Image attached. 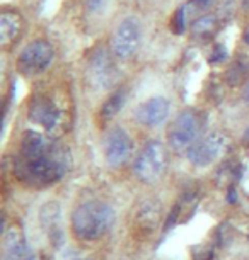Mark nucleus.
<instances>
[{
  "label": "nucleus",
  "mask_w": 249,
  "mask_h": 260,
  "mask_svg": "<svg viewBox=\"0 0 249 260\" xmlns=\"http://www.w3.org/2000/svg\"><path fill=\"white\" fill-rule=\"evenodd\" d=\"M140 36V24L135 17H126L125 21H121L113 34V41H111L115 56L120 60H130L139 50Z\"/></svg>",
  "instance_id": "423d86ee"
},
{
  "label": "nucleus",
  "mask_w": 249,
  "mask_h": 260,
  "mask_svg": "<svg viewBox=\"0 0 249 260\" xmlns=\"http://www.w3.org/2000/svg\"><path fill=\"white\" fill-rule=\"evenodd\" d=\"M53 148L45 136L36 131H27L21 140V156L22 158H36L48 153Z\"/></svg>",
  "instance_id": "ddd939ff"
},
{
  "label": "nucleus",
  "mask_w": 249,
  "mask_h": 260,
  "mask_svg": "<svg viewBox=\"0 0 249 260\" xmlns=\"http://www.w3.org/2000/svg\"><path fill=\"white\" fill-rule=\"evenodd\" d=\"M53 56H55V51L50 43L45 39H36L19 53L17 68L24 75H34V73L46 70L53 61Z\"/></svg>",
  "instance_id": "39448f33"
},
{
  "label": "nucleus",
  "mask_w": 249,
  "mask_h": 260,
  "mask_svg": "<svg viewBox=\"0 0 249 260\" xmlns=\"http://www.w3.org/2000/svg\"><path fill=\"white\" fill-rule=\"evenodd\" d=\"M24 29V19L14 9H6L0 14V41L4 46H11L21 38Z\"/></svg>",
  "instance_id": "f8f14e48"
},
{
  "label": "nucleus",
  "mask_w": 249,
  "mask_h": 260,
  "mask_svg": "<svg viewBox=\"0 0 249 260\" xmlns=\"http://www.w3.org/2000/svg\"><path fill=\"white\" fill-rule=\"evenodd\" d=\"M159 206L154 203H145L144 206H140L139 213H136V226H139V232H145V233H152L155 226L159 223Z\"/></svg>",
  "instance_id": "4468645a"
},
{
  "label": "nucleus",
  "mask_w": 249,
  "mask_h": 260,
  "mask_svg": "<svg viewBox=\"0 0 249 260\" xmlns=\"http://www.w3.org/2000/svg\"><path fill=\"white\" fill-rule=\"evenodd\" d=\"M244 41H246V45H249V26L246 27V29H244Z\"/></svg>",
  "instance_id": "f3484780"
},
{
  "label": "nucleus",
  "mask_w": 249,
  "mask_h": 260,
  "mask_svg": "<svg viewBox=\"0 0 249 260\" xmlns=\"http://www.w3.org/2000/svg\"><path fill=\"white\" fill-rule=\"evenodd\" d=\"M165 161H168V156H165L164 146L159 141H150L142 148L139 156H136L133 172L142 182H155L162 175Z\"/></svg>",
  "instance_id": "7ed1b4c3"
},
{
  "label": "nucleus",
  "mask_w": 249,
  "mask_h": 260,
  "mask_svg": "<svg viewBox=\"0 0 249 260\" xmlns=\"http://www.w3.org/2000/svg\"><path fill=\"white\" fill-rule=\"evenodd\" d=\"M29 116L34 122L41 124L48 133H57L63 124V111L50 97H36L29 107Z\"/></svg>",
  "instance_id": "6e6552de"
},
{
  "label": "nucleus",
  "mask_w": 249,
  "mask_h": 260,
  "mask_svg": "<svg viewBox=\"0 0 249 260\" xmlns=\"http://www.w3.org/2000/svg\"><path fill=\"white\" fill-rule=\"evenodd\" d=\"M171 104L165 97H152L135 109V119L147 127H157L168 119Z\"/></svg>",
  "instance_id": "9d476101"
},
{
  "label": "nucleus",
  "mask_w": 249,
  "mask_h": 260,
  "mask_svg": "<svg viewBox=\"0 0 249 260\" xmlns=\"http://www.w3.org/2000/svg\"><path fill=\"white\" fill-rule=\"evenodd\" d=\"M244 101L249 104V83H247V87H246V90H244Z\"/></svg>",
  "instance_id": "a211bd4d"
},
{
  "label": "nucleus",
  "mask_w": 249,
  "mask_h": 260,
  "mask_svg": "<svg viewBox=\"0 0 249 260\" xmlns=\"http://www.w3.org/2000/svg\"><path fill=\"white\" fill-rule=\"evenodd\" d=\"M125 101H126V92L123 89H120V90H116L115 94H111L109 99L106 101L101 107V119L102 121L113 119V117L121 111Z\"/></svg>",
  "instance_id": "dca6fc26"
},
{
  "label": "nucleus",
  "mask_w": 249,
  "mask_h": 260,
  "mask_svg": "<svg viewBox=\"0 0 249 260\" xmlns=\"http://www.w3.org/2000/svg\"><path fill=\"white\" fill-rule=\"evenodd\" d=\"M226 145L227 138L222 133H210L205 138L198 140L188 150V158L191 164L198 167L210 165L222 155V151L226 150Z\"/></svg>",
  "instance_id": "0eeeda50"
},
{
  "label": "nucleus",
  "mask_w": 249,
  "mask_h": 260,
  "mask_svg": "<svg viewBox=\"0 0 249 260\" xmlns=\"http://www.w3.org/2000/svg\"><path fill=\"white\" fill-rule=\"evenodd\" d=\"M131 140L126 131L115 127L111 129L108 136L104 140V155L106 161L111 167H118L121 164H125L131 155Z\"/></svg>",
  "instance_id": "1a4fd4ad"
},
{
  "label": "nucleus",
  "mask_w": 249,
  "mask_h": 260,
  "mask_svg": "<svg viewBox=\"0 0 249 260\" xmlns=\"http://www.w3.org/2000/svg\"><path fill=\"white\" fill-rule=\"evenodd\" d=\"M200 117L195 111H183L169 129V145L174 151H188L198 141Z\"/></svg>",
  "instance_id": "20e7f679"
},
{
  "label": "nucleus",
  "mask_w": 249,
  "mask_h": 260,
  "mask_svg": "<svg viewBox=\"0 0 249 260\" xmlns=\"http://www.w3.org/2000/svg\"><path fill=\"white\" fill-rule=\"evenodd\" d=\"M4 260H34L33 250L19 228L7 230L4 235Z\"/></svg>",
  "instance_id": "9b49d317"
},
{
  "label": "nucleus",
  "mask_w": 249,
  "mask_h": 260,
  "mask_svg": "<svg viewBox=\"0 0 249 260\" xmlns=\"http://www.w3.org/2000/svg\"><path fill=\"white\" fill-rule=\"evenodd\" d=\"M65 169V161L62 160L60 155L55 153V148L36 158L19 156L16 161V175L33 187H45V185L57 182Z\"/></svg>",
  "instance_id": "f03ea898"
},
{
  "label": "nucleus",
  "mask_w": 249,
  "mask_h": 260,
  "mask_svg": "<svg viewBox=\"0 0 249 260\" xmlns=\"http://www.w3.org/2000/svg\"><path fill=\"white\" fill-rule=\"evenodd\" d=\"M115 213L108 204L99 201L80 204L72 214V232L80 242H96L113 226Z\"/></svg>",
  "instance_id": "f257e3e1"
},
{
  "label": "nucleus",
  "mask_w": 249,
  "mask_h": 260,
  "mask_svg": "<svg viewBox=\"0 0 249 260\" xmlns=\"http://www.w3.org/2000/svg\"><path fill=\"white\" fill-rule=\"evenodd\" d=\"M218 19L215 16H202L191 24V32L198 39H208L217 32Z\"/></svg>",
  "instance_id": "2eb2a0df"
}]
</instances>
